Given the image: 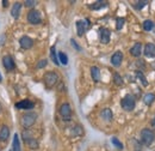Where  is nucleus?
Segmentation results:
<instances>
[{
    "label": "nucleus",
    "instance_id": "nucleus-4",
    "mask_svg": "<svg viewBox=\"0 0 155 151\" xmlns=\"http://www.w3.org/2000/svg\"><path fill=\"white\" fill-rule=\"evenodd\" d=\"M43 80H44V84L47 85V88H53V86H55V85L57 84V82H59V76H57L56 72L49 71V72H47V73L44 74Z\"/></svg>",
    "mask_w": 155,
    "mask_h": 151
},
{
    "label": "nucleus",
    "instance_id": "nucleus-37",
    "mask_svg": "<svg viewBox=\"0 0 155 151\" xmlns=\"http://www.w3.org/2000/svg\"><path fill=\"white\" fill-rule=\"evenodd\" d=\"M1 112H2V107L0 106V114H1Z\"/></svg>",
    "mask_w": 155,
    "mask_h": 151
},
{
    "label": "nucleus",
    "instance_id": "nucleus-9",
    "mask_svg": "<svg viewBox=\"0 0 155 151\" xmlns=\"http://www.w3.org/2000/svg\"><path fill=\"white\" fill-rule=\"evenodd\" d=\"M35 107V103L30 100H22L16 103V108L18 109H25V110H31Z\"/></svg>",
    "mask_w": 155,
    "mask_h": 151
},
{
    "label": "nucleus",
    "instance_id": "nucleus-12",
    "mask_svg": "<svg viewBox=\"0 0 155 151\" xmlns=\"http://www.w3.org/2000/svg\"><path fill=\"white\" fill-rule=\"evenodd\" d=\"M143 53H145L146 58H149V59L155 58V44L154 43H147L146 47H145Z\"/></svg>",
    "mask_w": 155,
    "mask_h": 151
},
{
    "label": "nucleus",
    "instance_id": "nucleus-19",
    "mask_svg": "<svg viewBox=\"0 0 155 151\" xmlns=\"http://www.w3.org/2000/svg\"><path fill=\"white\" fill-rule=\"evenodd\" d=\"M91 76H92V79L94 82H99V79H100V70L97 66H92L91 67Z\"/></svg>",
    "mask_w": 155,
    "mask_h": 151
},
{
    "label": "nucleus",
    "instance_id": "nucleus-11",
    "mask_svg": "<svg viewBox=\"0 0 155 151\" xmlns=\"http://www.w3.org/2000/svg\"><path fill=\"white\" fill-rule=\"evenodd\" d=\"M122 61H123V53L122 52H116L112 56H111V64H112V66H115V67H119L121 66V64H122Z\"/></svg>",
    "mask_w": 155,
    "mask_h": 151
},
{
    "label": "nucleus",
    "instance_id": "nucleus-25",
    "mask_svg": "<svg viewBox=\"0 0 155 151\" xmlns=\"http://www.w3.org/2000/svg\"><path fill=\"white\" fill-rule=\"evenodd\" d=\"M24 140H25V143L28 144L29 148H31V149H37L38 148V142L36 139H34V138H26Z\"/></svg>",
    "mask_w": 155,
    "mask_h": 151
},
{
    "label": "nucleus",
    "instance_id": "nucleus-15",
    "mask_svg": "<svg viewBox=\"0 0 155 151\" xmlns=\"http://www.w3.org/2000/svg\"><path fill=\"white\" fill-rule=\"evenodd\" d=\"M130 54L134 56V58H139L141 54H142V44L140 42L135 43L131 48H130Z\"/></svg>",
    "mask_w": 155,
    "mask_h": 151
},
{
    "label": "nucleus",
    "instance_id": "nucleus-35",
    "mask_svg": "<svg viewBox=\"0 0 155 151\" xmlns=\"http://www.w3.org/2000/svg\"><path fill=\"white\" fill-rule=\"evenodd\" d=\"M145 64H146V62H145L143 60H139V61L136 62V65H137V66H139L140 68H142V70H145V66H146Z\"/></svg>",
    "mask_w": 155,
    "mask_h": 151
},
{
    "label": "nucleus",
    "instance_id": "nucleus-32",
    "mask_svg": "<svg viewBox=\"0 0 155 151\" xmlns=\"http://www.w3.org/2000/svg\"><path fill=\"white\" fill-rule=\"evenodd\" d=\"M47 65H48V60H47V59H42V60H39V61H38V64H37V68H44Z\"/></svg>",
    "mask_w": 155,
    "mask_h": 151
},
{
    "label": "nucleus",
    "instance_id": "nucleus-22",
    "mask_svg": "<svg viewBox=\"0 0 155 151\" xmlns=\"http://www.w3.org/2000/svg\"><path fill=\"white\" fill-rule=\"evenodd\" d=\"M12 151H22V148H20V140H19L18 134H14V137H13Z\"/></svg>",
    "mask_w": 155,
    "mask_h": 151
},
{
    "label": "nucleus",
    "instance_id": "nucleus-8",
    "mask_svg": "<svg viewBox=\"0 0 155 151\" xmlns=\"http://www.w3.org/2000/svg\"><path fill=\"white\" fill-rule=\"evenodd\" d=\"M110 37H111V31L106 28H100L99 29V40L101 43L106 44L110 42Z\"/></svg>",
    "mask_w": 155,
    "mask_h": 151
},
{
    "label": "nucleus",
    "instance_id": "nucleus-29",
    "mask_svg": "<svg viewBox=\"0 0 155 151\" xmlns=\"http://www.w3.org/2000/svg\"><path fill=\"white\" fill-rule=\"evenodd\" d=\"M124 24H125V19H124V18L118 17V18L116 19V29H117V30H122L123 26H124Z\"/></svg>",
    "mask_w": 155,
    "mask_h": 151
},
{
    "label": "nucleus",
    "instance_id": "nucleus-27",
    "mask_svg": "<svg viewBox=\"0 0 155 151\" xmlns=\"http://www.w3.org/2000/svg\"><path fill=\"white\" fill-rule=\"evenodd\" d=\"M154 101H155V95L154 94H152V92L147 94V95L145 96V98H143V102H145L147 106H151Z\"/></svg>",
    "mask_w": 155,
    "mask_h": 151
},
{
    "label": "nucleus",
    "instance_id": "nucleus-16",
    "mask_svg": "<svg viewBox=\"0 0 155 151\" xmlns=\"http://www.w3.org/2000/svg\"><path fill=\"white\" fill-rule=\"evenodd\" d=\"M20 10H22V4L20 2H14L12 8H11V16L14 19H18L20 16Z\"/></svg>",
    "mask_w": 155,
    "mask_h": 151
},
{
    "label": "nucleus",
    "instance_id": "nucleus-24",
    "mask_svg": "<svg viewBox=\"0 0 155 151\" xmlns=\"http://www.w3.org/2000/svg\"><path fill=\"white\" fill-rule=\"evenodd\" d=\"M57 56H59V61H60V64H62V65H68V56H67V54H66V53H63V52H59V53H57Z\"/></svg>",
    "mask_w": 155,
    "mask_h": 151
},
{
    "label": "nucleus",
    "instance_id": "nucleus-38",
    "mask_svg": "<svg viewBox=\"0 0 155 151\" xmlns=\"http://www.w3.org/2000/svg\"><path fill=\"white\" fill-rule=\"evenodd\" d=\"M2 80V77H1V73H0V82Z\"/></svg>",
    "mask_w": 155,
    "mask_h": 151
},
{
    "label": "nucleus",
    "instance_id": "nucleus-1",
    "mask_svg": "<svg viewBox=\"0 0 155 151\" xmlns=\"http://www.w3.org/2000/svg\"><path fill=\"white\" fill-rule=\"evenodd\" d=\"M121 106H122V108H123L125 112H131V110L135 109L136 100H135V97H134L131 94H128V95H125V96L122 98Z\"/></svg>",
    "mask_w": 155,
    "mask_h": 151
},
{
    "label": "nucleus",
    "instance_id": "nucleus-36",
    "mask_svg": "<svg viewBox=\"0 0 155 151\" xmlns=\"http://www.w3.org/2000/svg\"><path fill=\"white\" fill-rule=\"evenodd\" d=\"M1 4H2V7H7V5H8V1H7V0H4Z\"/></svg>",
    "mask_w": 155,
    "mask_h": 151
},
{
    "label": "nucleus",
    "instance_id": "nucleus-33",
    "mask_svg": "<svg viewBox=\"0 0 155 151\" xmlns=\"http://www.w3.org/2000/svg\"><path fill=\"white\" fill-rule=\"evenodd\" d=\"M36 4H37V1H35V0H25L24 1V5L26 7H34Z\"/></svg>",
    "mask_w": 155,
    "mask_h": 151
},
{
    "label": "nucleus",
    "instance_id": "nucleus-17",
    "mask_svg": "<svg viewBox=\"0 0 155 151\" xmlns=\"http://www.w3.org/2000/svg\"><path fill=\"white\" fill-rule=\"evenodd\" d=\"M8 137H10V128H8V126L2 125V126L0 127V142L7 140Z\"/></svg>",
    "mask_w": 155,
    "mask_h": 151
},
{
    "label": "nucleus",
    "instance_id": "nucleus-5",
    "mask_svg": "<svg viewBox=\"0 0 155 151\" xmlns=\"http://www.w3.org/2000/svg\"><path fill=\"white\" fill-rule=\"evenodd\" d=\"M28 22H29L30 24H34V25L39 24V23L42 22L41 12H39V11H37V10H35V8L30 10V11H29V13H28Z\"/></svg>",
    "mask_w": 155,
    "mask_h": 151
},
{
    "label": "nucleus",
    "instance_id": "nucleus-30",
    "mask_svg": "<svg viewBox=\"0 0 155 151\" xmlns=\"http://www.w3.org/2000/svg\"><path fill=\"white\" fill-rule=\"evenodd\" d=\"M147 4H148V1H136V2L134 4V7H135L136 10H142Z\"/></svg>",
    "mask_w": 155,
    "mask_h": 151
},
{
    "label": "nucleus",
    "instance_id": "nucleus-14",
    "mask_svg": "<svg viewBox=\"0 0 155 151\" xmlns=\"http://www.w3.org/2000/svg\"><path fill=\"white\" fill-rule=\"evenodd\" d=\"M100 118L106 121V122H110L112 119H113V114H112V110L110 108H104L101 112H100Z\"/></svg>",
    "mask_w": 155,
    "mask_h": 151
},
{
    "label": "nucleus",
    "instance_id": "nucleus-10",
    "mask_svg": "<svg viewBox=\"0 0 155 151\" xmlns=\"http://www.w3.org/2000/svg\"><path fill=\"white\" fill-rule=\"evenodd\" d=\"M19 44L23 49H30L34 46V40L29 36H23L19 38Z\"/></svg>",
    "mask_w": 155,
    "mask_h": 151
},
{
    "label": "nucleus",
    "instance_id": "nucleus-7",
    "mask_svg": "<svg viewBox=\"0 0 155 151\" xmlns=\"http://www.w3.org/2000/svg\"><path fill=\"white\" fill-rule=\"evenodd\" d=\"M91 26V22L88 19H83V20H78L77 22V32H78V36H82L87 28Z\"/></svg>",
    "mask_w": 155,
    "mask_h": 151
},
{
    "label": "nucleus",
    "instance_id": "nucleus-2",
    "mask_svg": "<svg viewBox=\"0 0 155 151\" xmlns=\"http://www.w3.org/2000/svg\"><path fill=\"white\" fill-rule=\"evenodd\" d=\"M155 140V134L154 132L149 128H143L141 131V143L146 146H151Z\"/></svg>",
    "mask_w": 155,
    "mask_h": 151
},
{
    "label": "nucleus",
    "instance_id": "nucleus-26",
    "mask_svg": "<svg viewBox=\"0 0 155 151\" xmlns=\"http://www.w3.org/2000/svg\"><path fill=\"white\" fill-rule=\"evenodd\" d=\"M113 83H115L116 85H118V86L123 85V83H124L122 76H121L118 72H115V73H113Z\"/></svg>",
    "mask_w": 155,
    "mask_h": 151
},
{
    "label": "nucleus",
    "instance_id": "nucleus-20",
    "mask_svg": "<svg viewBox=\"0 0 155 151\" xmlns=\"http://www.w3.org/2000/svg\"><path fill=\"white\" fill-rule=\"evenodd\" d=\"M142 28H143V30H146V31H152L155 28V23L153 20H151V19H146V20L143 22V24H142Z\"/></svg>",
    "mask_w": 155,
    "mask_h": 151
},
{
    "label": "nucleus",
    "instance_id": "nucleus-23",
    "mask_svg": "<svg viewBox=\"0 0 155 151\" xmlns=\"http://www.w3.org/2000/svg\"><path fill=\"white\" fill-rule=\"evenodd\" d=\"M136 77H137V79L142 83L143 86H148V80H147V78L145 77V74H143V72H142L141 70L136 71Z\"/></svg>",
    "mask_w": 155,
    "mask_h": 151
},
{
    "label": "nucleus",
    "instance_id": "nucleus-31",
    "mask_svg": "<svg viewBox=\"0 0 155 151\" xmlns=\"http://www.w3.org/2000/svg\"><path fill=\"white\" fill-rule=\"evenodd\" d=\"M111 142H112V144L116 146V148H118L119 150H123V144L116 138V137H112V139H111Z\"/></svg>",
    "mask_w": 155,
    "mask_h": 151
},
{
    "label": "nucleus",
    "instance_id": "nucleus-13",
    "mask_svg": "<svg viewBox=\"0 0 155 151\" xmlns=\"http://www.w3.org/2000/svg\"><path fill=\"white\" fill-rule=\"evenodd\" d=\"M2 65H4V67L7 70V71H11V70H13L14 68V61H13V59L10 56V55H6V56H4L2 58Z\"/></svg>",
    "mask_w": 155,
    "mask_h": 151
},
{
    "label": "nucleus",
    "instance_id": "nucleus-6",
    "mask_svg": "<svg viewBox=\"0 0 155 151\" xmlns=\"http://www.w3.org/2000/svg\"><path fill=\"white\" fill-rule=\"evenodd\" d=\"M60 115L62 116V119L65 121H69L71 118H72V108L69 106V103H63L61 107H60Z\"/></svg>",
    "mask_w": 155,
    "mask_h": 151
},
{
    "label": "nucleus",
    "instance_id": "nucleus-18",
    "mask_svg": "<svg viewBox=\"0 0 155 151\" xmlns=\"http://www.w3.org/2000/svg\"><path fill=\"white\" fill-rule=\"evenodd\" d=\"M106 6H107V2L100 0V1H95V2H93L92 5H89V8L93 10V11H97V10H101V8L106 7Z\"/></svg>",
    "mask_w": 155,
    "mask_h": 151
},
{
    "label": "nucleus",
    "instance_id": "nucleus-28",
    "mask_svg": "<svg viewBox=\"0 0 155 151\" xmlns=\"http://www.w3.org/2000/svg\"><path fill=\"white\" fill-rule=\"evenodd\" d=\"M72 136H74V137H77V136H81L82 133H83V128L81 127V126H79V125H77V126H74L73 128H72Z\"/></svg>",
    "mask_w": 155,
    "mask_h": 151
},
{
    "label": "nucleus",
    "instance_id": "nucleus-34",
    "mask_svg": "<svg viewBox=\"0 0 155 151\" xmlns=\"http://www.w3.org/2000/svg\"><path fill=\"white\" fill-rule=\"evenodd\" d=\"M71 43H72V46H73V47H74L77 50H79V52L81 50V47H80V46H78L77 41H75L74 38H72V40H71Z\"/></svg>",
    "mask_w": 155,
    "mask_h": 151
},
{
    "label": "nucleus",
    "instance_id": "nucleus-21",
    "mask_svg": "<svg viewBox=\"0 0 155 151\" xmlns=\"http://www.w3.org/2000/svg\"><path fill=\"white\" fill-rule=\"evenodd\" d=\"M50 58L53 60V62L56 65V66H60V61H59V56H57V53H56V48L55 47H51L50 49Z\"/></svg>",
    "mask_w": 155,
    "mask_h": 151
},
{
    "label": "nucleus",
    "instance_id": "nucleus-3",
    "mask_svg": "<svg viewBox=\"0 0 155 151\" xmlns=\"http://www.w3.org/2000/svg\"><path fill=\"white\" fill-rule=\"evenodd\" d=\"M36 120H37V114L30 112V113H26V114H24L22 116L20 122H22V126L24 128H29V127H31L36 122Z\"/></svg>",
    "mask_w": 155,
    "mask_h": 151
}]
</instances>
